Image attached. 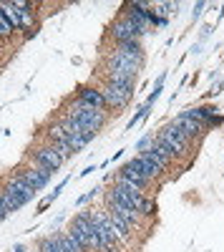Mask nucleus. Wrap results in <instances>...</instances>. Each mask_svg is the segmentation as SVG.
I'll use <instances>...</instances> for the list:
<instances>
[{
    "instance_id": "f257e3e1",
    "label": "nucleus",
    "mask_w": 224,
    "mask_h": 252,
    "mask_svg": "<svg viewBox=\"0 0 224 252\" xmlns=\"http://www.w3.org/2000/svg\"><path fill=\"white\" fill-rule=\"evenodd\" d=\"M106 199H113L118 204H126L131 209H136V212L141 217H154L156 215V204L151 197H146L141 189L131 187V184H124V182H113L111 192H106Z\"/></svg>"
},
{
    "instance_id": "f03ea898",
    "label": "nucleus",
    "mask_w": 224,
    "mask_h": 252,
    "mask_svg": "<svg viewBox=\"0 0 224 252\" xmlns=\"http://www.w3.org/2000/svg\"><path fill=\"white\" fill-rule=\"evenodd\" d=\"M68 116H73L84 129H88V131H93V134H98L101 129H104V124H106V111H101V109H93V106H88V103H84V101H71V106H68V111H66Z\"/></svg>"
},
{
    "instance_id": "7ed1b4c3",
    "label": "nucleus",
    "mask_w": 224,
    "mask_h": 252,
    "mask_svg": "<svg viewBox=\"0 0 224 252\" xmlns=\"http://www.w3.org/2000/svg\"><path fill=\"white\" fill-rule=\"evenodd\" d=\"M159 139H164L171 149H174V157H187L189 152H192V139L179 129L176 124H169V126H164L161 129V134H159Z\"/></svg>"
},
{
    "instance_id": "20e7f679",
    "label": "nucleus",
    "mask_w": 224,
    "mask_h": 252,
    "mask_svg": "<svg viewBox=\"0 0 224 252\" xmlns=\"http://www.w3.org/2000/svg\"><path fill=\"white\" fill-rule=\"evenodd\" d=\"M101 94H104L106 103L113 109H126L131 98L136 96L134 86H121V83H109V81H106V86H101Z\"/></svg>"
},
{
    "instance_id": "39448f33",
    "label": "nucleus",
    "mask_w": 224,
    "mask_h": 252,
    "mask_svg": "<svg viewBox=\"0 0 224 252\" xmlns=\"http://www.w3.org/2000/svg\"><path fill=\"white\" fill-rule=\"evenodd\" d=\"M30 159L35 166H43L48 172H58L63 166V159L56 152L53 144H46V146H38V149H30Z\"/></svg>"
},
{
    "instance_id": "423d86ee",
    "label": "nucleus",
    "mask_w": 224,
    "mask_h": 252,
    "mask_svg": "<svg viewBox=\"0 0 224 252\" xmlns=\"http://www.w3.org/2000/svg\"><path fill=\"white\" fill-rule=\"evenodd\" d=\"M109 35L116 40V46L118 43H126V40H141V38H144V33H141L139 28H134V23H131V20H126L124 15H121L116 23H111Z\"/></svg>"
},
{
    "instance_id": "0eeeda50",
    "label": "nucleus",
    "mask_w": 224,
    "mask_h": 252,
    "mask_svg": "<svg viewBox=\"0 0 224 252\" xmlns=\"http://www.w3.org/2000/svg\"><path fill=\"white\" fill-rule=\"evenodd\" d=\"M18 174L26 179V184L28 187H33V192H40L48 182H51V177H53V172H48V169H43V166H28V169H18Z\"/></svg>"
},
{
    "instance_id": "6e6552de",
    "label": "nucleus",
    "mask_w": 224,
    "mask_h": 252,
    "mask_svg": "<svg viewBox=\"0 0 224 252\" xmlns=\"http://www.w3.org/2000/svg\"><path fill=\"white\" fill-rule=\"evenodd\" d=\"M129 166H131V169H136L141 177H146L149 182L159 179V177H161V172H164V169H161L159 164H154L146 154H139V157H134V159L129 161Z\"/></svg>"
},
{
    "instance_id": "1a4fd4ad",
    "label": "nucleus",
    "mask_w": 224,
    "mask_h": 252,
    "mask_svg": "<svg viewBox=\"0 0 224 252\" xmlns=\"http://www.w3.org/2000/svg\"><path fill=\"white\" fill-rule=\"evenodd\" d=\"M5 187H8L10 192H13V194H15V197H18L20 202H23V204H28V202H30V199H33V197L38 194V192H33V187H28V184H26V179L20 177L18 172H15L13 177H8Z\"/></svg>"
},
{
    "instance_id": "9d476101",
    "label": "nucleus",
    "mask_w": 224,
    "mask_h": 252,
    "mask_svg": "<svg viewBox=\"0 0 224 252\" xmlns=\"http://www.w3.org/2000/svg\"><path fill=\"white\" fill-rule=\"evenodd\" d=\"M76 98L84 101V103H88V106H93V109H101V111L109 109L104 94H101V89H96V86H78V96H76Z\"/></svg>"
},
{
    "instance_id": "9b49d317",
    "label": "nucleus",
    "mask_w": 224,
    "mask_h": 252,
    "mask_svg": "<svg viewBox=\"0 0 224 252\" xmlns=\"http://www.w3.org/2000/svg\"><path fill=\"white\" fill-rule=\"evenodd\" d=\"M113 53L124 56V58H129V61H134V63H139V66H144V58H146L141 40H126V43H118V46L113 48Z\"/></svg>"
},
{
    "instance_id": "f8f14e48",
    "label": "nucleus",
    "mask_w": 224,
    "mask_h": 252,
    "mask_svg": "<svg viewBox=\"0 0 224 252\" xmlns=\"http://www.w3.org/2000/svg\"><path fill=\"white\" fill-rule=\"evenodd\" d=\"M113 182H124V184H131V187H136V189H141V192H144V189L151 184L146 177H141L136 169H131V166L129 164H124V166H121V169L116 172V179Z\"/></svg>"
},
{
    "instance_id": "ddd939ff",
    "label": "nucleus",
    "mask_w": 224,
    "mask_h": 252,
    "mask_svg": "<svg viewBox=\"0 0 224 252\" xmlns=\"http://www.w3.org/2000/svg\"><path fill=\"white\" fill-rule=\"evenodd\" d=\"M106 202H109V212H111V215H118L131 229H134V227H141V215L136 212V209H131V207H126V204H118V202H113V199H106Z\"/></svg>"
},
{
    "instance_id": "4468645a",
    "label": "nucleus",
    "mask_w": 224,
    "mask_h": 252,
    "mask_svg": "<svg viewBox=\"0 0 224 252\" xmlns=\"http://www.w3.org/2000/svg\"><path fill=\"white\" fill-rule=\"evenodd\" d=\"M171 124H176L179 129L184 131V134H187L189 139H196V136H201V134H204V126H201L199 121H194V119H189V116H187L184 111H181V114H179V116H176V119H174Z\"/></svg>"
},
{
    "instance_id": "2eb2a0df",
    "label": "nucleus",
    "mask_w": 224,
    "mask_h": 252,
    "mask_svg": "<svg viewBox=\"0 0 224 252\" xmlns=\"http://www.w3.org/2000/svg\"><path fill=\"white\" fill-rule=\"evenodd\" d=\"M0 13H3L5 23L13 28V33L15 31H23V18H20V13H18V8L13 3H3V5H0Z\"/></svg>"
},
{
    "instance_id": "dca6fc26",
    "label": "nucleus",
    "mask_w": 224,
    "mask_h": 252,
    "mask_svg": "<svg viewBox=\"0 0 224 252\" xmlns=\"http://www.w3.org/2000/svg\"><path fill=\"white\" fill-rule=\"evenodd\" d=\"M109 224H111V232L116 235V240L118 242H129V235H131V227L121 220L118 215H111L109 212Z\"/></svg>"
},
{
    "instance_id": "f3484780",
    "label": "nucleus",
    "mask_w": 224,
    "mask_h": 252,
    "mask_svg": "<svg viewBox=\"0 0 224 252\" xmlns=\"http://www.w3.org/2000/svg\"><path fill=\"white\" fill-rule=\"evenodd\" d=\"M189 119H194V121H199L201 126H207L214 116H217V109H212V106H194V109H187L184 111Z\"/></svg>"
},
{
    "instance_id": "a211bd4d",
    "label": "nucleus",
    "mask_w": 224,
    "mask_h": 252,
    "mask_svg": "<svg viewBox=\"0 0 224 252\" xmlns=\"http://www.w3.org/2000/svg\"><path fill=\"white\" fill-rule=\"evenodd\" d=\"M141 154H146V157H149V159H151L154 164H159V166H161V169H164V172L169 169V164H171V157H167V154L161 152L156 144H151L149 149H146V152H141Z\"/></svg>"
},
{
    "instance_id": "6ab92c4d",
    "label": "nucleus",
    "mask_w": 224,
    "mask_h": 252,
    "mask_svg": "<svg viewBox=\"0 0 224 252\" xmlns=\"http://www.w3.org/2000/svg\"><path fill=\"white\" fill-rule=\"evenodd\" d=\"M56 237H58L60 252H84V247H81V245L76 242V237L68 232V229H66V232H58Z\"/></svg>"
},
{
    "instance_id": "aec40b11",
    "label": "nucleus",
    "mask_w": 224,
    "mask_h": 252,
    "mask_svg": "<svg viewBox=\"0 0 224 252\" xmlns=\"http://www.w3.org/2000/svg\"><path fill=\"white\" fill-rule=\"evenodd\" d=\"M0 202H3V207L8 209V215H10V212H18L20 207H26L23 202H20V199H18L13 192H10L8 187H3V189H0Z\"/></svg>"
},
{
    "instance_id": "412c9836",
    "label": "nucleus",
    "mask_w": 224,
    "mask_h": 252,
    "mask_svg": "<svg viewBox=\"0 0 224 252\" xmlns=\"http://www.w3.org/2000/svg\"><path fill=\"white\" fill-rule=\"evenodd\" d=\"M68 232L76 237V242H78L81 247H84V252H91V250H93V245H91V237L86 235V229L81 227V224H71V229H68Z\"/></svg>"
},
{
    "instance_id": "4be33fe9",
    "label": "nucleus",
    "mask_w": 224,
    "mask_h": 252,
    "mask_svg": "<svg viewBox=\"0 0 224 252\" xmlns=\"http://www.w3.org/2000/svg\"><path fill=\"white\" fill-rule=\"evenodd\" d=\"M38 250L40 252H60V245H58V237L51 235V237H43L38 242Z\"/></svg>"
},
{
    "instance_id": "5701e85b",
    "label": "nucleus",
    "mask_w": 224,
    "mask_h": 252,
    "mask_svg": "<svg viewBox=\"0 0 224 252\" xmlns=\"http://www.w3.org/2000/svg\"><path fill=\"white\" fill-rule=\"evenodd\" d=\"M13 35V28L5 23V18H3V13H0V38H10Z\"/></svg>"
},
{
    "instance_id": "b1692460",
    "label": "nucleus",
    "mask_w": 224,
    "mask_h": 252,
    "mask_svg": "<svg viewBox=\"0 0 224 252\" xmlns=\"http://www.w3.org/2000/svg\"><path fill=\"white\" fill-rule=\"evenodd\" d=\"M151 144H154V136H151V134H146L144 139H141V141L136 144V152H146V149H149Z\"/></svg>"
},
{
    "instance_id": "393cba45",
    "label": "nucleus",
    "mask_w": 224,
    "mask_h": 252,
    "mask_svg": "<svg viewBox=\"0 0 224 252\" xmlns=\"http://www.w3.org/2000/svg\"><path fill=\"white\" fill-rule=\"evenodd\" d=\"M96 192H98V189H91V192H86L84 197H78V204H86L88 199H93V197H96Z\"/></svg>"
},
{
    "instance_id": "a878e982",
    "label": "nucleus",
    "mask_w": 224,
    "mask_h": 252,
    "mask_svg": "<svg viewBox=\"0 0 224 252\" xmlns=\"http://www.w3.org/2000/svg\"><path fill=\"white\" fill-rule=\"evenodd\" d=\"M51 202H53V197H51V194H48V197H46V199H43V202H40V204H38V212H43V209H46V207H48V204H51Z\"/></svg>"
},
{
    "instance_id": "bb28decb",
    "label": "nucleus",
    "mask_w": 224,
    "mask_h": 252,
    "mask_svg": "<svg viewBox=\"0 0 224 252\" xmlns=\"http://www.w3.org/2000/svg\"><path fill=\"white\" fill-rule=\"evenodd\" d=\"M201 10H204V3H196V8H194V20L201 15Z\"/></svg>"
},
{
    "instance_id": "cd10ccee",
    "label": "nucleus",
    "mask_w": 224,
    "mask_h": 252,
    "mask_svg": "<svg viewBox=\"0 0 224 252\" xmlns=\"http://www.w3.org/2000/svg\"><path fill=\"white\" fill-rule=\"evenodd\" d=\"M5 217H8V209H5V207H3V202H0V222H3V220H5Z\"/></svg>"
},
{
    "instance_id": "c85d7f7f",
    "label": "nucleus",
    "mask_w": 224,
    "mask_h": 252,
    "mask_svg": "<svg viewBox=\"0 0 224 252\" xmlns=\"http://www.w3.org/2000/svg\"><path fill=\"white\" fill-rule=\"evenodd\" d=\"M91 172H96V166H86V169L81 172V177H86V174H91Z\"/></svg>"
},
{
    "instance_id": "c756f323",
    "label": "nucleus",
    "mask_w": 224,
    "mask_h": 252,
    "mask_svg": "<svg viewBox=\"0 0 224 252\" xmlns=\"http://www.w3.org/2000/svg\"><path fill=\"white\" fill-rule=\"evenodd\" d=\"M13 252H28V250H26L23 245H15V247H13Z\"/></svg>"
},
{
    "instance_id": "7c9ffc66",
    "label": "nucleus",
    "mask_w": 224,
    "mask_h": 252,
    "mask_svg": "<svg viewBox=\"0 0 224 252\" xmlns=\"http://www.w3.org/2000/svg\"><path fill=\"white\" fill-rule=\"evenodd\" d=\"M30 252H40V250H30Z\"/></svg>"
}]
</instances>
